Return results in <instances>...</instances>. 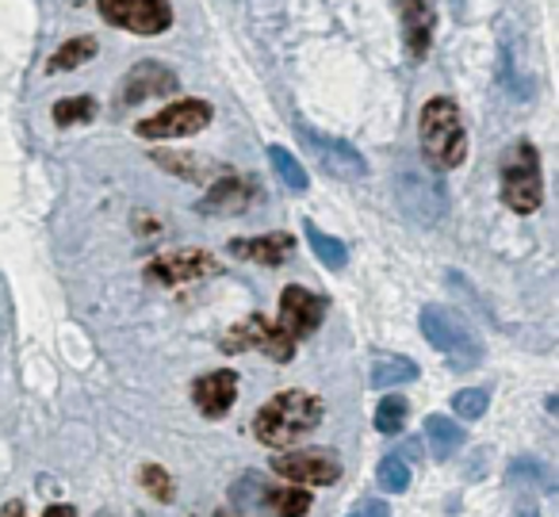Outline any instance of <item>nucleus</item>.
<instances>
[{"label": "nucleus", "mask_w": 559, "mask_h": 517, "mask_svg": "<svg viewBox=\"0 0 559 517\" xmlns=\"http://www.w3.org/2000/svg\"><path fill=\"white\" fill-rule=\"evenodd\" d=\"M319 422H322V402L314 399V395L292 387V391L272 395V399L257 410L253 433L261 445L288 448V445H296V440H304L307 433L319 430Z\"/></svg>", "instance_id": "obj_1"}, {"label": "nucleus", "mask_w": 559, "mask_h": 517, "mask_svg": "<svg viewBox=\"0 0 559 517\" xmlns=\"http://www.w3.org/2000/svg\"><path fill=\"white\" fill-rule=\"evenodd\" d=\"M421 154L433 169H460L467 157V127L460 116V104L452 96H433L426 101L418 119Z\"/></svg>", "instance_id": "obj_2"}, {"label": "nucleus", "mask_w": 559, "mask_h": 517, "mask_svg": "<svg viewBox=\"0 0 559 517\" xmlns=\"http://www.w3.org/2000/svg\"><path fill=\"white\" fill-rule=\"evenodd\" d=\"M421 333H426V341L437 353L449 356L452 368H475V364L483 361L479 333H475L456 310L441 307V303H429V307L421 310Z\"/></svg>", "instance_id": "obj_3"}, {"label": "nucleus", "mask_w": 559, "mask_h": 517, "mask_svg": "<svg viewBox=\"0 0 559 517\" xmlns=\"http://www.w3.org/2000/svg\"><path fill=\"white\" fill-rule=\"evenodd\" d=\"M502 200L518 215H533L544 203V173L540 154L533 142H513L502 162Z\"/></svg>", "instance_id": "obj_4"}, {"label": "nucleus", "mask_w": 559, "mask_h": 517, "mask_svg": "<svg viewBox=\"0 0 559 517\" xmlns=\"http://www.w3.org/2000/svg\"><path fill=\"white\" fill-rule=\"evenodd\" d=\"M223 353H246V349H257V353L272 356L276 364H288L296 356V338L280 322H269L264 315H249L241 322H234L230 330L223 333Z\"/></svg>", "instance_id": "obj_5"}, {"label": "nucleus", "mask_w": 559, "mask_h": 517, "mask_svg": "<svg viewBox=\"0 0 559 517\" xmlns=\"http://www.w3.org/2000/svg\"><path fill=\"white\" fill-rule=\"evenodd\" d=\"M96 12L104 16V24L142 35V39H154L173 27L169 0H96Z\"/></svg>", "instance_id": "obj_6"}, {"label": "nucleus", "mask_w": 559, "mask_h": 517, "mask_svg": "<svg viewBox=\"0 0 559 517\" xmlns=\"http://www.w3.org/2000/svg\"><path fill=\"white\" fill-rule=\"evenodd\" d=\"M296 134H299V142L311 150L314 162L322 165V173H330L334 180H365L368 177L365 154H360L353 142L334 139V134H322L307 124H296Z\"/></svg>", "instance_id": "obj_7"}, {"label": "nucleus", "mask_w": 559, "mask_h": 517, "mask_svg": "<svg viewBox=\"0 0 559 517\" xmlns=\"http://www.w3.org/2000/svg\"><path fill=\"white\" fill-rule=\"evenodd\" d=\"M399 203H403V211L414 223H426V226L441 223L444 211H449V196H444L441 180L433 173L418 169V165L399 169Z\"/></svg>", "instance_id": "obj_8"}, {"label": "nucleus", "mask_w": 559, "mask_h": 517, "mask_svg": "<svg viewBox=\"0 0 559 517\" xmlns=\"http://www.w3.org/2000/svg\"><path fill=\"white\" fill-rule=\"evenodd\" d=\"M272 471L299 486H330L342 479V460L334 448H304V453L272 456Z\"/></svg>", "instance_id": "obj_9"}, {"label": "nucleus", "mask_w": 559, "mask_h": 517, "mask_svg": "<svg viewBox=\"0 0 559 517\" xmlns=\"http://www.w3.org/2000/svg\"><path fill=\"white\" fill-rule=\"evenodd\" d=\"M211 124V104L207 101H177L169 108H162L157 116L142 119L134 131L139 139L162 142V139H188V134H200Z\"/></svg>", "instance_id": "obj_10"}, {"label": "nucleus", "mask_w": 559, "mask_h": 517, "mask_svg": "<svg viewBox=\"0 0 559 517\" xmlns=\"http://www.w3.org/2000/svg\"><path fill=\"white\" fill-rule=\"evenodd\" d=\"M211 272H218V261L207 249H173V254H162L146 265V280L162 287L195 284V280H207Z\"/></svg>", "instance_id": "obj_11"}, {"label": "nucleus", "mask_w": 559, "mask_h": 517, "mask_svg": "<svg viewBox=\"0 0 559 517\" xmlns=\"http://www.w3.org/2000/svg\"><path fill=\"white\" fill-rule=\"evenodd\" d=\"M322 318H326V299L314 292H307V287L292 284L280 292V326L292 333V338H311L314 330L322 326Z\"/></svg>", "instance_id": "obj_12"}, {"label": "nucleus", "mask_w": 559, "mask_h": 517, "mask_svg": "<svg viewBox=\"0 0 559 517\" xmlns=\"http://www.w3.org/2000/svg\"><path fill=\"white\" fill-rule=\"evenodd\" d=\"M180 89L177 73L165 70L162 62H139L131 73H123L119 81V101L123 104H142V101H162Z\"/></svg>", "instance_id": "obj_13"}, {"label": "nucleus", "mask_w": 559, "mask_h": 517, "mask_svg": "<svg viewBox=\"0 0 559 517\" xmlns=\"http://www.w3.org/2000/svg\"><path fill=\"white\" fill-rule=\"evenodd\" d=\"M234 399H238V376L230 368L207 372L192 384V402L203 418H223L230 414Z\"/></svg>", "instance_id": "obj_14"}, {"label": "nucleus", "mask_w": 559, "mask_h": 517, "mask_svg": "<svg viewBox=\"0 0 559 517\" xmlns=\"http://www.w3.org/2000/svg\"><path fill=\"white\" fill-rule=\"evenodd\" d=\"M253 200H261L257 177H238V173H230V177H218L215 185H211V192L203 196V211H215V215H241Z\"/></svg>", "instance_id": "obj_15"}, {"label": "nucleus", "mask_w": 559, "mask_h": 517, "mask_svg": "<svg viewBox=\"0 0 559 517\" xmlns=\"http://www.w3.org/2000/svg\"><path fill=\"white\" fill-rule=\"evenodd\" d=\"M399 16H403V39L411 50L414 62L429 55V43H433V27H437V12L429 0H399Z\"/></svg>", "instance_id": "obj_16"}, {"label": "nucleus", "mask_w": 559, "mask_h": 517, "mask_svg": "<svg viewBox=\"0 0 559 517\" xmlns=\"http://www.w3.org/2000/svg\"><path fill=\"white\" fill-rule=\"evenodd\" d=\"M292 249H296V238L284 231L261 234V238H234L230 242V254L238 257V261H257V265H269V269L288 261Z\"/></svg>", "instance_id": "obj_17"}, {"label": "nucleus", "mask_w": 559, "mask_h": 517, "mask_svg": "<svg viewBox=\"0 0 559 517\" xmlns=\"http://www.w3.org/2000/svg\"><path fill=\"white\" fill-rule=\"evenodd\" d=\"M426 440H429V453H433L437 460H449V456L467 440V433H464V425H456L452 418L429 414L426 418Z\"/></svg>", "instance_id": "obj_18"}, {"label": "nucleus", "mask_w": 559, "mask_h": 517, "mask_svg": "<svg viewBox=\"0 0 559 517\" xmlns=\"http://www.w3.org/2000/svg\"><path fill=\"white\" fill-rule=\"evenodd\" d=\"M261 506L272 517H304L311 509V494L299 491V486H264Z\"/></svg>", "instance_id": "obj_19"}, {"label": "nucleus", "mask_w": 559, "mask_h": 517, "mask_svg": "<svg viewBox=\"0 0 559 517\" xmlns=\"http://www.w3.org/2000/svg\"><path fill=\"white\" fill-rule=\"evenodd\" d=\"M418 379V364L411 356H395V353H383L372 361V387L388 391V387H399V384H411Z\"/></svg>", "instance_id": "obj_20"}, {"label": "nucleus", "mask_w": 559, "mask_h": 517, "mask_svg": "<svg viewBox=\"0 0 559 517\" xmlns=\"http://www.w3.org/2000/svg\"><path fill=\"white\" fill-rule=\"evenodd\" d=\"M304 234H307V242H311L314 257H319L326 269H345V261H349V249H345V242H337L334 234L319 231L314 223H307Z\"/></svg>", "instance_id": "obj_21"}, {"label": "nucleus", "mask_w": 559, "mask_h": 517, "mask_svg": "<svg viewBox=\"0 0 559 517\" xmlns=\"http://www.w3.org/2000/svg\"><path fill=\"white\" fill-rule=\"evenodd\" d=\"M88 58H96V39L93 35H78V39L62 43V47L55 50V58H50V73L78 70V66H85Z\"/></svg>", "instance_id": "obj_22"}, {"label": "nucleus", "mask_w": 559, "mask_h": 517, "mask_svg": "<svg viewBox=\"0 0 559 517\" xmlns=\"http://www.w3.org/2000/svg\"><path fill=\"white\" fill-rule=\"evenodd\" d=\"M269 165H272V173H276L284 185L292 188V192H307V169L296 162V154L292 150H284V146H269Z\"/></svg>", "instance_id": "obj_23"}, {"label": "nucleus", "mask_w": 559, "mask_h": 517, "mask_svg": "<svg viewBox=\"0 0 559 517\" xmlns=\"http://www.w3.org/2000/svg\"><path fill=\"white\" fill-rule=\"evenodd\" d=\"M510 483H528L540 486V491H551V468L536 460V456H518L510 463Z\"/></svg>", "instance_id": "obj_24"}, {"label": "nucleus", "mask_w": 559, "mask_h": 517, "mask_svg": "<svg viewBox=\"0 0 559 517\" xmlns=\"http://www.w3.org/2000/svg\"><path fill=\"white\" fill-rule=\"evenodd\" d=\"M406 414H411V407H406L403 395H388V399L376 407V430L380 433H399L406 425Z\"/></svg>", "instance_id": "obj_25"}, {"label": "nucleus", "mask_w": 559, "mask_h": 517, "mask_svg": "<svg viewBox=\"0 0 559 517\" xmlns=\"http://www.w3.org/2000/svg\"><path fill=\"white\" fill-rule=\"evenodd\" d=\"M376 475H380V486L383 491H391V494H403L406 486H411V468H406V460L403 456H383L380 460V468H376Z\"/></svg>", "instance_id": "obj_26"}, {"label": "nucleus", "mask_w": 559, "mask_h": 517, "mask_svg": "<svg viewBox=\"0 0 559 517\" xmlns=\"http://www.w3.org/2000/svg\"><path fill=\"white\" fill-rule=\"evenodd\" d=\"M96 116V101L93 96H70V101L55 104V124L70 127V124H88Z\"/></svg>", "instance_id": "obj_27"}, {"label": "nucleus", "mask_w": 559, "mask_h": 517, "mask_svg": "<svg viewBox=\"0 0 559 517\" xmlns=\"http://www.w3.org/2000/svg\"><path fill=\"white\" fill-rule=\"evenodd\" d=\"M490 407V395L487 387H464V391L452 395V410H456L460 418H467V422H475V418H483Z\"/></svg>", "instance_id": "obj_28"}, {"label": "nucleus", "mask_w": 559, "mask_h": 517, "mask_svg": "<svg viewBox=\"0 0 559 517\" xmlns=\"http://www.w3.org/2000/svg\"><path fill=\"white\" fill-rule=\"evenodd\" d=\"M142 483H146V491L154 494V498H162V502L173 498V479H169V471H162L157 463L142 468Z\"/></svg>", "instance_id": "obj_29"}, {"label": "nucleus", "mask_w": 559, "mask_h": 517, "mask_svg": "<svg viewBox=\"0 0 559 517\" xmlns=\"http://www.w3.org/2000/svg\"><path fill=\"white\" fill-rule=\"evenodd\" d=\"M349 517H388V506H383V502H368V506H360L357 514H349Z\"/></svg>", "instance_id": "obj_30"}, {"label": "nucleus", "mask_w": 559, "mask_h": 517, "mask_svg": "<svg viewBox=\"0 0 559 517\" xmlns=\"http://www.w3.org/2000/svg\"><path fill=\"white\" fill-rule=\"evenodd\" d=\"M43 517H78V514H73V506H50Z\"/></svg>", "instance_id": "obj_31"}, {"label": "nucleus", "mask_w": 559, "mask_h": 517, "mask_svg": "<svg viewBox=\"0 0 559 517\" xmlns=\"http://www.w3.org/2000/svg\"><path fill=\"white\" fill-rule=\"evenodd\" d=\"M0 517H24V506H20V502H9Z\"/></svg>", "instance_id": "obj_32"}, {"label": "nucleus", "mask_w": 559, "mask_h": 517, "mask_svg": "<svg viewBox=\"0 0 559 517\" xmlns=\"http://www.w3.org/2000/svg\"><path fill=\"white\" fill-rule=\"evenodd\" d=\"M518 517H536V509H533V506H528V509L521 506V509H518Z\"/></svg>", "instance_id": "obj_33"}, {"label": "nucleus", "mask_w": 559, "mask_h": 517, "mask_svg": "<svg viewBox=\"0 0 559 517\" xmlns=\"http://www.w3.org/2000/svg\"><path fill=\"white\" fill-rule=\"evenodd\" d=\"M215 517H226V514H215Z\"/></svg>", "instance_id": "obj_34"}]
</instances>
